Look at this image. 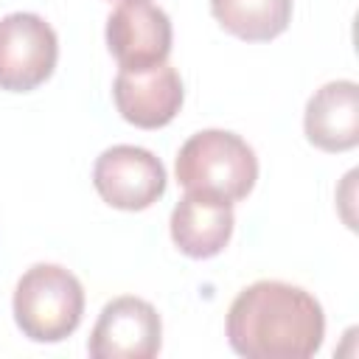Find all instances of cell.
Instances as JSON below:
<instances>
[{
    "mask_svg": "<svg viewBox=\"0 0 359 359\" xmlns=\"http://www.w3.org/2000/svg\"><path fill=\"white\" fill-rule=\"evenodd\" d=\"M224 334L247 359H309L323 348L325 314L303 286L255 280L233 297Z\"/></svg>",
    "mask_w": 359,
    "mask_h": 359,
    "instance_id": "1",
    "label": "cell"
},
{
    "mask_svg": "<svg viewBox=\"0 0 359 359\" xmlns=\"http://www.w3.org/2000/svg\"><path fill=\"white\" fill-rule=\"evenodd\" d=\"M174 174L185 191L236 205L255 188L258 157L241 135L227 129H202L180 146Z\"/></svg>",
    "mask_w": 359,
    "mask_h": 359,
    "instance_id": "2",
    "label": "cell"
},
{
    "mask_svg": "<svg viewBox=\"0 0 359 359\" xmlns=\"http://www.w3.org/2000/svg\"><path fill=\"white\" fill-rule=\"evenodd\" d=\"M14 323L31 342L53 345L67 339L84 314V286L62 264L28 266L11 297Z\"/></svg>",
    "mask_w": 359,
    "mask_h": 359,
    "instance_id": "3",
    "label": "cell"
},
{
    "mask_svg": "<svg viewBox=\"0 0 359 359\" xmlns=\"http://www.w3.org/2000/svg\"><path fill=\"white\" fill-rule=\"evenodd\" d=\"M59 59L53 25L34 11L0 17V90L31 93L45 84Z\"/></svg>",
    "mask_w": 359,
    "mask_h": 359,
    "instance_id": "4",
    "label": "cell"
},
{
    "mask_svg": "<svg viewBox=\"0 0 359 359\" xmlns=\"http://www.w3.org/2000/svg\"><path fill=\"white\" fill-rule=\"evenodd\" d=\"M165 165L143 146L118 143L104 149L93 165L98 196L115 210H146L165 194Z\"/></svg>",
    "mask_w": 359,
    "mask_h": 359,
    "instance_id": "5",
    "label": "cell"
},
{
    "mask_svg": "<svg viewBox=\"0 0 359 359\" xmlns=\"http://www.w3.org/2000/svg\"><path fill=\"white\" fill-rule=\"evenodd\" d=\"M163 345V320L157 309L135 294L112 297L87 339L93 359H151Z\"/></svg>",
    "mask_w": 359,
    "mask_h": 359,
    "instance_id": "6",
    "label": "cell"
},
{
    "mask_svg": "<svg viewBox=\"0 0 359 359\" xmlns=\"http://www.w3.org/2000/svg\"><path fill=\"white\" fill-rule=\"evenodd\" d=\"M107 48L121 70H149L168 62L174 31L168 14L149 0H123L107 17Z\"/></svg>",
    "mask_w": 359,
    "mask_h": 359,
    "instance_id": "7",
    "label": "cell"
},
{
    "mask_svg": "<svg viewBox=\"0 0 359 359\" xmlns=\"http://www.w3.org/2000/svg\"><path fill=\"white\" fill-rule=\"evenodd\" d=\"M112 101L126 123L137 129H163L182 109L185 90L177 67L163 62L149 70H118Z\"/></svg>",
    "mask_w": 359,
    "mask_h": 359,
    "instance_id": "8",
    "label": "cell"
},
{
    "mask_svg": "<svg viewBox=\"0 0 359 359\" xmlns=\"http://www.w3.org/2000/svg\"><path fill=\"white\" fill-rule=\"evenodd\" d=\"M306 140L328 154L351 151L359 146V84L337 79L314 90L303 112Z\"/></svg>",
    "mask_w": 359,
    "mask_h": 359,
    "instance_id": "9",
    "label": "cell"
},
{
    "mask_svg": "<svg viewBox=\"0 0 359 359\" xmlns=\"http://www.w3.org/2000/svg\"><path fill=\"white\" fill-rule=\"evenodd\" d=\"M233 205L208 194H194L185 191V196L174 205L171 210V241L174 247L194 258V261H205V258H216L233 238Z\"/></svg>",
    "mask_w": 359,
    "mask_h": 359,
    "instance_id": "10",
    "label": "cell"
},
{
    "mask_svg": "<svg viewBox=\"0 0 359 359\" xmlns=\"http://www.w3.org/2000/svg\"><path fill=\"white\" fill-rule=\"evenodd\" d=\"M292 0H210L222 31L244 42H269L292 22Z\"/></svg>",
    "mask_w": 359,
    "mask_h": 359,
    "instance_id": "11",
    "label": "cell"
},
{
    "mask_svg": "<svg viewBox=\"0 0 359 359\" xmlns=\"http://www.w3.org/2000/svg\"><path fill=\"white\" fill-rule=\"evenodd\" d=\"M107 3H123V0H107Z\"/></svg>",
    "mask_w": 359,
    "mask_h": 359,
    "instance_id": "12",
    "label": "cell"
}]
</instances>
